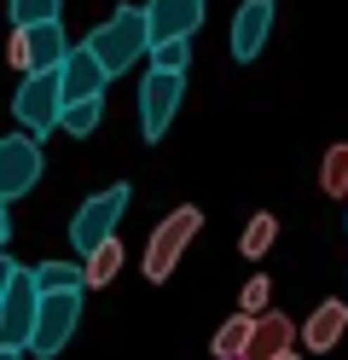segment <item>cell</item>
I'll use <instances>...</instances> for the list:
<instances>
[{"label":"cell","instance_id":"6da1fadb","mask_svg":"<svg viewBox=\"0 0 348 360\" xmlns=\"http://www.w3.org/2000/svg\"><path fill=\"white\" fill-rule=\"evenodd\" d=\"M87 47H93V58L105 64V76H110V82H116V76H128L139 58H151V53H157L146 6H116L105 24H93V30H87Z\"/></svg>","mask_w":348,"mask_h":360},{"label":"cell","instance_id":"7a4b0ae2","mask_svg":"<svg viewBox=\"0 0 348 360\" xmlns=\"http://www.w3.org/2000/svg\"><path fill=\"white\" fill-rule=\"evenodd\" d=\"M41 308H46V290L35 279V267H23V262L6 256L0 262V349H23L30 354Z\"/></svg>","mask_w":348,"mask_h":360},{"label":"cell","instance_id":"3957f363","mask_svg":"<svg viewBox=\"0 0 348 360\" xmlns=\"http://www.w3.org/2000/svg\"><path fill=\"white\" fill-rule=\"evenodd\" d=\"M12 110H18V128H23V134H35V140H46L53 128H64V110H70V105H64V64H58V70H35V76H23Z\"/></svg>","mask_w":348,"mask_h":360},{"label":"cell","instance_id":"277c9868","mask_svg":"<svg viewBox=\"0 0 348 360\" xmlns=\"http://www.w3.org/2000/svg\"><path fill=\"white\" fill-rule=\"evenodd\" d=\"M122 215H128V186H122V180H116V186H105V192H93L87 204L70 215V244H76V256L87 262L99 244H110Z\"/></svg>","mask_w":348,"mask_h":360},{"label":"cell","instance_id":"5b68a950","mask_svg":"<svg viewBox=\"0 0 348 360\" xmlns=\"http://www.w3.org/2000/svg\"><path fill=\"white\" fill-rule=\"evenodd\" d=\"M198 227H203V210L198 204H180V210H169V215L157 221V233L146 244V279L151 285H162L180 267V256H186V244L198 238Z\"/></svg>","mask_w":348,"mask_h":360},{"label":"cell","instance_id":"8992f818","mask_svg":"<svg viewBox=\"0 0 348 360\" xmlns=\"http://www.w3.org/2000/svg\"><path fill=\"white\" fill-rule=\"evenodd\" d=\"M186 105V76H162V70H146V82H139V140L157 146L162 134L174 128Z\"/></svg>","mask_w":348,"mask_h":360},{"label":"cell","instance_id":"52a82bcc","mask_svg":"<svg viewBox=\"0 0 348 360\" xmlns=\"http://www.w3.org/2000/svg\"><path fill=\"white\" fill-rule=\"evenodd\" d=\"M46 174V151L35 134H6L0 140V204H18L23 192H35V180Z\"/></svg>","mask_w":348,"mask_h":360},{"label":"cell","instance_id":"ba28073f","mask_svg":"<svg viewBox=\"0 0 348 360\" xmlns=\"http://www.w3.org/2000/svg\"><path fill=\"white\" fill-rule=\"evenodd\" d=\"M23 76L35 70H58V64L70 58V35L64 24H35V30H12V53H6Z\"/></svg>","mask_w":348,"mask_h":360},{"label":"cell","instance_id":"9c48e42d","mask_svg":"<svg viewBox=\"0 0 348 360\" xmlns=\"http://www.w3.org/2000/svg\"><path fill=\"white\" fill-rule=\"evenodd\" d=\"M273 24H278V6H273V0H244V6L232 12V35H226L232 58H238V64H255L262 47H267V35H273Z\"/></svg>","mask_w":348,"mask_h":360},{"label":"cell","instance_id":"30bf717a","mask_svg":"<svg viewBox=\"0 0 348 360\" xmlns=\"http://www.w3.org/2000/svg\"><path fill=\"white\" fill-rule=\"evenodd\" d=\"M76 326H82V297H46V308H41V326H35V343H30V354H41V360L64 354V343L76 337Z\"/></svg>","mask_w":348,"mask_h":360},{"label":"cell","instance_id":"8fae6325","mask_svg":"<svg viewBox=\"0 0 348 360\" xmlns=\"http://www.w3.org/2000/svg\"><path fill=\"white\" fill-rule=\"evenodd\" d=\"M151 18V41L169 47V41H192L203 30V0H146Z\"/></svg>","mask_w":348,"mask_h":360},{"label":"cell","instance_id":"7c38bea8","mask_svg":"<svg viewBox=\"0 0 348 360\" xmlns=\"http://www.w3.org/2000/svg\"><path fill=\"white\" fill-rule=\"evenodd\" d=\"M105 64L93 58V47L82 41V47H70L64 58V105H87V99H105Z\"/></svg>","mask_w":348,"mask_h":360},{"label":"cell","instance_id":"4fadbf2b","mask_svg":"<svg viewBox=\"0 0 348 360\" xmlns=\"http://www.w3.org/2000/svg\"><path fill=\"white\" fill-rule=\"evenodd\" d=\"M296 337H302V326H290V314L273 308V314L255 320V337H250V354H244V360H285Z\"/></svg>","mask_w":348,"mask_h":360},{"label":"cell","instance_id":"5bb4252c","mask_svg":"<svg viewBox=\"0 0 348 360\" xmlns=\"http://www.w3.org/2000/svg\"><path fill=\"white\" fill-rule=\"evenodd\" d=\"M342 326H348V302H319L308 314V326H302V343H308L314 354H325V349L342 343Z\"/></svg>","mask_w":348,"mask_h":360},{"label":"cell","instance_id":"9a60e30c","mask_svg":"<svg viewBox=\"0 0 348 360\" xmlns=\"http://www.w3.org/2000/svg\"><path fill=\"white\" fill-rule=\"evenodd\" d=\"M35 279L46 297H82L87 290V262H41Z\"/></svg>","mask_w":348,"mask_h":360},{"label":"cell","instance_id":"2e32d148","mask_svg":"<svg viewBox=\"0 0 348 360\" xmlns=\"http://www.w3.org/2000/svg\"><path fill=\"white\" fill-rule=\"evenodd\" d=\"M250 337H255V320H250V314H232V320L215 331V360H244L250 354Z\"/></svg>","mask_w":348,"mask_h":360},{"label":"cell","instance_id":"e0dca14e","mask_svg":"<svg viewBox=\"0 0 348 360\" xmlns=\"http://www.w3.org/2000/svg\"><path fill=\"white\" fill-rule=\"evenodd\" d=\"M122 262H128V250H122V238H110V244H99V250L87 256V290H105L116 274H122Z\"/></svg>","mask_w":348,"mask_h":360},{"label":"cell","instance_id":"ac0fdd59","mask_svg":"<svg viewBox=\"0 0 348 360\" xmlns=\"http://www.w3.org/2000/svg\"><path fill=\"white\" fill-rule=\"evenodd\" d=\"M319 192H325V198H348V140L325 146V163H319Z\"/></svg>","mask_w":348,"mask_h":360},{"label":"cell","instance_id":"d6986e66","mask_svg":"<svg viewBox=\"0 0 348 360\" xmlns=\"http://www.w3.org/2000/svg\"><path fill=\"white\" fill-rule=\"evenodd\" d=\"M12 30H35V24H58L64 0H12Z\"/></svg>","mask_w":348,"mask_h":360},{"label":"cell","instance_id":"ffe728a7","mask_svg":"<svg viewBox=\"0 0 348 360\" xmlns=\"http://www.w3.org/2000/svg\"><path fill=\"white\" fill-rule=\"evenodd\" d=\"M273 238H278V215H250V227H244V256L250 262H262L267 250H273Z\"/></svg>","mask_w":348,"mask_h":360},{"label":"cell","instance_id":"44dd1931","mask_svg":"<svg viewBox=\"0 0 348 360\" xmlns=\"http://www.w3.org/2000/svg\"><path fill=\"white\" fill-rule=\"evenodd\" d=\"M99 122H105V99H87V105H70L64 110V134H76V140H93Z\"/></svg>","mask_w":348,"mask_h":360},{"label":"cell","instance_id":"7402d4cb","mask_svg":"<svg viewBox=\"0 0 348 360\" xmlns=\"http://www.w3.org/2000/svg\"><path fill=\"white\" fill-rule=\"evenodd\" d=\"M186 47H192V41H169V47H157V53H151V70H162V76H186V58H192Z\"/></svg>","mask_w":348,"mask_h":360},{"label":"cell","instance_id":"603a6c76","mask_svg":"<svg viewBox=\"0 0 348 360\" xmlns=\"http://www.w3.org/2000/svg\"><path fill=\"white\" fill-rule=\"evenodd\" d=\"M267 297H273V285H267L262 274H255V279L244 285V302H238V314H250V320H262V314H273V308H267Z\"/></svg>","mask_w":348,"mask_h":360},{"label":"cell","instance_id":"cb8c5ba5","mask_svg":"<svg viewBox=\"0 0 348 360\" xmlns=\"http://www.w3.org/2000/svg\"><path fill=\"white\" fill-rule=\"evenodd\" d=\"M0 360H23V349H0Z\"/></svg>","mask_w":348,"mask_h":360},{"label":"cell","instance_id":"d4e9b609","mask_svg":"<svg viewBox=\"0 0 348 360\" xmlns=\"http://www.w3.org/2000/svg\"><path fill=\"white\" fill-rule=\"evenodd\" d=\"M285 360H302V354H296V349H290V354H285Z\"/></svg>","mask_w":348,"mask_h":360}]
</instances>
